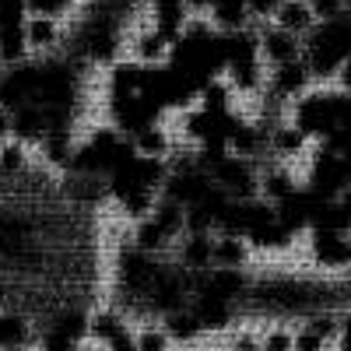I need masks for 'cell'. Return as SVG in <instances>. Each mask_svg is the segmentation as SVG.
Returning <instances> with one entry per match:
<instances>
[{
	"label": "cell",
	"mask_w": 351,
	"mask_h": 351,
	"mask_svg": "<svg viewBox=\"0 0 351 351\" xmlns=\"http://www.w3.org/2000/svg\"><path fill=\"white\" fill-rule=\"evenodd\" d=\"M25 39H28V46H53V43H56V25H53V18L39 14V18H32V21H25Z\"/></svg>",
	"instance_id": "obj_1"
},
{
	"label": "cell",
	"mask_w": 351,
	"mask_h": 351,
	"mask_svg": "<svg viewBox=\"0 0 351 351\" xmlns=\"http://www.w3.org/2000/svg\"><path fill=\"white\" fill-rule=\"evenodd\" d=\"M28 8H32L36 14H46V18H56L60 11L71 8V0H25Z\"/></svg>",
	"instance_id": "obj_2"
}]
</instances>
